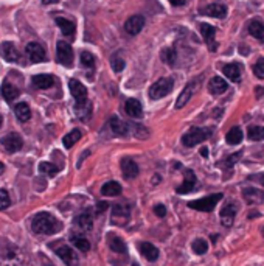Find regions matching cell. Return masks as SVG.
Masks as SVG:
<instances>
[{
	"label": "cell",
	"mask_w": 264,
	"mask_h": 266,
	"mask_svg": "<svg viewBox=\"0 0 264 266\" xmlns=\"http://www.w3.org/2000/svg\"><path fill=\"white\" fill-rule=\"evenodd\" d=\"M31 228H33V231L36 233H42V235H53V233L61 231L62 224L56 220L52 213L41 212L33 218V221H31Z\"/></svg>",
	"instance_id": "1"
},
{
	"label": "cell",
	"mask_w": 264,
	"mask_h": 266,
	"mask_svg": "<svg viewBox=\"0 0 264 266\" xmlns=\"http://www.w3.org/2000/svg\"><path fill=\"white\" fill-rule=\"evenodd\" d=\"M174 88V81L173 78H160L157 80L153 86H151L149 89V98L151 100H160L166 97L168 93H171Z\"/></svg>",
	"instance_id": "2"
},
{
	"label": "cell",
	"mask_w": 264,
	"mask_h": 266,
	"mask_svg": "<svg viewBox=\"0 0 264 266\" xmlns=\"http://www.w3.org/2000/svg\"><path fill=\"white\" fill-rule=\"evenodd\" d=\"M211 136V129H205V128H191L185 136L182 137V143L191 148L196 146L199 143H202L204 140H207Z\"/></svg>",
	"instance_id": "3"
},
{
	"label": "cell",
	"mask_w": 264,
	"mask_h": 266,
	"mask_svg": "<svg viewBox=\"0 0 264 266\" xmlns=\"http://www.w3.org/2000/svg\"><path fill=\"white\" fill-rule=\"evenodd\" d=\"M222 198H224L222 193H213V195H210V196H205V198L188 202V207L194 209V210H201V212H211Z\"/></svg>",
	"instance_id": "4"
},
{
	"label": "cell",
	"mask_w": 264,
	"mask_h": 266,
	"mask_svg": "<svg viewBox=\"0 0 264 266\" xmlns=\"http://www.w3.org/2000/svg\"><path fill=\"white\" fill-rule=\"evenodd\" d=\"M56 58H58V62H61L62 66L71 67V62H73V50H71V47L67 42L59 41L58 47H56Z\"/></svg>",
	"instance_id": "5"
},
{
	"label": "cell",
	"mask_w": 264,
	"mask_h": 266,
	"mask_svg": "<svg viewBox=\"0 0 264 266\" xmlns=\"http://www.w3.org/2000/svg\"><path fill=\"white\" fill-rule=\"evenodd\" d=\"M54 254L59 257V259L66 263L67 266H76L78 265V255L76 252L67 245H59L54 246Z\"/></svg>",
	"instance_id": "6"
},
{
	"label": "cell",
	"mask_w": 264,
	"mask_h": 266,
	"mask_svg": "<svg viewBox=\"0 0 264 266\" xmlns=\"http://www.w3.org/2000/svg\"><path fill=\"white\" fill-rule=\"evenodd\" d=\"M131 218V209L123 204H117L112 209V223L117 226H124Z\"/></svg>",
	"instance_id": "7"
},
{
	"label": "cell",
	"mask_w": 264,
	"mask_h": 266,
	"mask_svg": "<svg viewBox=\"0 0 264 266\" xmlns=\"http://www.w3.org/2000/svg\"><path fill=\"white\" fill-rule=\"evenodd\" d=\"M145 27V18H143L141 14H135V16H131L129 19L124 22V30L127 35L131 36H137L140 31Z\"/></svg>",
	"instance_id": "8"
},
{
	"label": "cell",
	"mask_w": 264,
	"mask_h": 266,
	"mask_svg": "<svg viewBox=\"0 0 264 266\" xmlns=\"http://www.w3.org/2000/svg\"><path fill=\"white\" fill-rule=\"evenodd\" d=\"M69 88H70L71 95L76 100V105L87 103V89L84 88L83 83H79L78 80H70Z\"/></svg>",
	"instance_id": "9"
},
{
	"label": "cell",
	"mask_w": 264,
	"mask_h": 266,
	"mask_svg": "<svg viewBox=\"0 0 264 266\" xmlns=\"http://www.w3.org/2000/svg\"><path fill=\"white\" fill-rule=\"evenodd\" d=\"M2 145L8 153H16L23 146V140L18 132H11L2 139Z\"/></svg>",
	"instance_id": "10"
},
{
	"label": "cell",
	"mask_w": 264,
	"mask_h": 266,
	"mask_svg": "<svg viewBox=\"0 0 264 266\" xmlns=\"http://www.w3.org/2000/svg\"><path fill=\"white\" fill-rule=\"evenodd\" d=\"M196 86H197V81H190L185 88H183V90L180 92V95L177 98V101H176V109H182L183 106H185L188 101L191 100V97H193V93L196 90Z\"/></svg>",
	"instance_id": "11"
},
{
	"label": "cell",
	"mask_w": 264,
	"mask_h": 266,
	"mask_svg": "<svg viewBox=\"0 0 264 266\" xmlns=\"http://www.w3.org/2000/svg\"><path fill=\"white\" fill-rule=\"evenodd\" d=\"M0 56L6 62H16L19 61V52L13 42H2L0 44Z\"/></svg>",
	"instance_id": "12"
},
{
	"label": "cell",
	"mask_w": 264,
	"mask_h": 266,
	"mask_svg": "<svg viewBox=\"0 0 264 266\" xmlns=\"http://www.w3.org/2000/svg\"><path fill=\"white\" fill-rule=\"evenodd\" d=\"M27 54L31 62H42L45 59V50L41 44L37 42H30L27 44Z\"/></svg>",
	"instance_id": "13"
},
{
	"label": "cell",
	"mask_w": 264,
	"mask_h": 266,
	"mask_svg": "<svg viewBox=\"0 0 264 266\" xmlns=\"http://www.w3.org/2000/svg\"><path fill=\"white\" fill-rule=\"evenodd\" d=\"M236 212H238V207L235 204L224 206V209L221 210V223H222V226H226V228H231V226H233V221H235Z\"/></svg>",
	"instance_id": "14"
},
{
	"label": "cell",
	"mask_w": 264,
	"mask_h": 266,
	"mask_svg": "<svg viewBox=\"0 0 264 266\" xmlns=\"http://www.w3.org/2000/svg\"><path fill=\"white\" fill-rule=\"evenodd\" d=\"M243 196L249 204L255 206V204H261L264 201V192L255 189V187H247V189L243 190Z\"/></svg>",
	"instance_id": "15"
},
{
	"label": "cell",
	"mask_w": 264,
	"mask_h": 266,
	"mask_svg": "<svg viewBox=\"0 0 264 266\" xmlns=\"http://www.w3.org/2000/svg\"><path fill=\"white\" fill-rule=\"evenodd\" d=\"M201 28V33L204 36V41L207 42V45L210 47L211 52H216V42H214V35H216V28L213 25H209V23H201L199 25Z\"/></svg>",
	"instance_id": "16"
},
{
	"label": "cell",
	"mask_w": 264,
	"mask_h": 266,
	"mask_svg": "<svg viewBox=\"0 0 264 266\" xmlns=\"http://www.w3.org/2000/svg\"><path fill=\"white\" fill-rule=\"evenodd\" d=\"M124 111L126 114L132 117V119H141L143 117V107H141V103L139 100H135V98H129L126 101V105H124Z\"/></svg>",
	"instance_id": "17"
},
{
	"label": "cell",
	"mask_w": 264,
	"mask_h": 266,
	"mask_svg": "<svg viewBox=\"0 0 264 266\" xmlns=\"http://www.w3.org/2000/svg\"><path fill=\"white\" fill-rule=\"evenodd\" d=\"M139 251L148 262H156L158 259V255H160L158 249L154 245L148 243V241H143V243L139 245Z\"/></svg>",
	"instance_id": "18"
},
{
	"label": "cell",
	"mask_w": 264,
	"mask_h": 266,
	"mask_svg": "<svg viewBox=\"0 0 264 266\" xmlns=\"http://www.w3.org/2000/svg\"><path fill=\"white\" fill-rule=\"evenodd\" d=\"M122 171H123V176L126 179H135L139 176V165L135 163L132 159L129 158H126L122 160Z\"/></svg>",
	"instance_id": "19"
},
{
	"label": "cell",
	"mask_w": 264,
	"mask_h": 266,
	"mask_svg": "<svg viewBox=\"0 0 264 266\" xmlns=\"http://www.w3.org/2000/svg\"><path fill=\"white\" fill-rule=\"evenodd\" d=\"M196 187V175L194 171L191 170H187L185 171V181H183V184L180 187H177V192L179 195H185V193H190L191 190H193Z\"/></svg>",
	"instance_id": "20"
},
{
	"label": "cell",
	"mask_w": 264,
	"mask_h": 266,
	"mask_svg": "<svg viewBox=\"0 0 264 266\" xmlns=\"http://www.w3.org/2000/svg\"><path fill=\"white\" fill-rule=\"evenodd\" d=\"M31 83H33V86L37 89H50L54 84V78L47 73H39L31 78Z\"/></svg>",
	"instance_id": "21"
},
{
	"label": "cell",
	"mask_w": 264,
	"mask_h": 266,
	"mask_svg": "<svg viewBox=\"0 0 264 266\" xmlns=\"http://www.w3.org/2000/svg\"><path fill=\"white\" fill-rule=\"evenodd\" d=\"M229 89V84L227 81L224 80V78L221 76H214L210 80L209 83V90L213 93V95H221V93H224Z\"/></svg>",
	"instance_id": "22"
},
{
	"label": "cell",
	"mask_w": 264,
	"mask_h": 266,
	"mask_svg": "<svg viewBox=\"0 0 264 266\" xmlns=\"http://www.w3.org/2000/svg\"><path fill=\"white\" fill-rule=\"evenodd\" d=\"M109 124H110L112 132L117 134V136H127L129 134V124L124 123L123 120H120L118 117H112Z\"/></svg>",
	"instance_id": "23"
},
{
	"label": "cell",
	"mask_w": 264,
	"mask_h": 266,
	"mask_svg": "<svg viewBox=\"0 0 264 266\" xmlns=\"http://www.w3.org/2000/svg\"><path fill=\"white\" fill-rule=\"evenodd\" d=\"M56 23H58V27L62 31L64 36H67V37H73L75 36L76 27H75V23L71 22V20H69L66 18H56Z\"/></svg>",
	"instance_id": "24"
},
{
	"label": "cell",
	"mask_w": 264,
	"mask_h": 266,
	"mask_svg": "<svg viewBox=\"0 0 264 266\" xmlns=\"http://www.w3.org/2000/svg\"><path fill=\"white\" fill-rule=\"evenodd\" d=\"M204 14L210 16V18H216V19H224L227 16V8L221 3H213L205 8Z\"/></svg>",
	"instance_id": "25"
},
{
	"label": "cell",
	"mask_w": 264,
	"mask_h": 266,
	"mask_svg": "<svg viewBox=\"0 0 264 266\" xmlns=\"http://www.w3.org/2000/svg\"><path fill=\"white\" fill-rule=\"evenodd\" d=\"M222 72H224V75H226L230 81H233V83L241 81V70H239V66L236 64V62H231V64L224 66Z\"/></svg>",
	"instance_id": "26"
},
{
	"label": "cell",
	"mask_w": 264,
	"mask_h": 266,
	"mask_svg": "<svg viewBox=\"0 0 264 266\" xmlns=\"http://www.w3.org/2000/svg\"><path fill=\"white\" fill-rule=\"evenodd\" d=\"M249 33L257 37L258 41L264 42V23L260 19H253L249 22Z\"/></svg>",
	"instance_id": "27"
},
{
	"label": "cell",
	"mask_w": 264,
	"mask_h": 266,
	"mask_svg": "<svg viewBox=\"0 0 264 266\" xmlns=\"http://www.w3.org/2000/svg\"><path fill=\"white\" fill-rule=\"evenodd\" d=\"M122 193V185L115 181H109L101 187V195L105 196H118Z\"/></svg>",
	"instance_id": "28"
},
{
	"label": "cell",
	"mask_w": 264,
	"mask_h": 266,
	"mask_svg": "<svg viewBox=\"0 0 264 266\" xmlns=\"http://www.w3.org/2000/svg\"><path fill=\"white\" fill-rule=\"evenodd\" d=\"M2 95H3V98L6 101H13V100H16V98L19 97V89L16 88L14 84L5 81L2 84Z\"/></svg>",
	"instance_id": "29"
},
{
	"label": "cell",
	"mask_w": 264,
	"mask_h": 266,
	"mask_svg": "<svg viewBox=\"0 0 264 266\" xmlns=\"http://www.w3.org/2000/svg\"><path fill=\"white\" fill-rule=\"evenodd\" d=\"M107 240H109V248H110L114 252L124 254V252L127 251L126 243H124V241H123L122 238H120V237H117V235H109Z\"/></svg>",
	"instance_id": "30"
},
{
	"label": "cell",
	"mask_w": 264,
	"mask_h": 266,
	"mask_svg": "<svg viewBox=\"0 0 264 266\" xmlns=\"http://www.w3.org/2000/svg\"><path fill=\"white\" fill-rule=\"evenodd\" d=\"M75 224H76L78 228L81 229L83 232H89V231L92 229V226H93L92 216H90L89 213H81L79 216H76Z\"/></svg>",
	"instance_id": "31"
},
{
	"label": "cell",
	"mask_w": 264,
	"mask_h": 266,
	"mask_svg": "<svg viewBox=\"0 0 264 266\" xmlns=\"http://www.w3.org/2000/svg\"><path fill=\"white\" fill-rule=\"evenodd\" d=\"M14 112H16V117L20 120V122H28L31 119V111L27 103H18L14 107Z\"/></svg>",
	"instance_id": "32"
},
{
	"label": "cell",
	"mask_w": 264,
	"mask_h": 266,
	"mask_svg": "<svg viewBox=\"0 0 264 266\" xmlns=\"http://www.w3.org/2000/svg\"><path fill=\"white\" fill-rule=\"evenodd\" d=\"M226 140H227L229 145H238V143H241L243 142V131H241V128H238V126L231 128L227 132Z\"/></svg>",
	"instance_id": "33"
},
{
	"label": "cell",
	"mask_w": 264,
	"mask_h": 266,
	"mask_svg": "<svg viewBox=\"0 0 264 266\" xmlns=\"http://www.w3.org/2000/svg\"><path fill=\"white\" fill-rule=\"evenodd\" d=\"M79 139H81V131H79V129L70 131L69 134H66V136H64V139H62L64 148H67V150H70V148L73 146Z\"/></svg>",
	"instance_id": "34"
},
{
	"label": "cell",
	"mask_w": 264,
	"mask_h": 266,
	"mask_svg": "<svg viewBox=\"0 0 264 266\" xmlns=\"http://www.w3.org/2000/svg\"><path fill=\"white\" fill-rule=\"evenodd\" d=\"M71 243L75 245L76 249H79L81 252H87L90 249V243H89V240L84 238V237H73L71 238Z\"/></svg>",
	"instance_id": "35"
},
{
	"label": "cell",
	"mask_w": 264,
	"mask_h": 266,
	"mask_svg": "<svg viewBox=\"0 0 264 266\" xmlns=\"http://www.w3.org/2000/svg\"><path fill=\"white\" fill-rule=\"evenodd\" d=\"M247 136H249L250 140H264V126H250L249 131H247Z\"/></svg>",
	"instance_id": "36"
},
{
	"label": "cell",
	"mask_w": 264,
	"mask_h": 266,
	"mask_svg": "<svg viewBox=\"0 0 264 266\" xmlns=\"http://www.w3.org/2000/svg\"><path fill=\"white\" fill-rule=\"evenodd\" d=\"M39 171L44 173V175L54 176V175L59 173V168L56 165H53V163H50V162H42V163H39Z\"/></svg>",
	"instance_id": "37"
},
{
	"label": "cell",
	"mask_w": 264,
	"mask_h": 266,
	"mask_svg": "<svg viewBox=\"0 0 264 266\" xmlns=\"http://www.w3.org/2000/svg\"><path fill=\"white\" fill-rule=\"evenodd\" d=\"M160 58H162V61L166 62L168 66H174L177 54H176V50H173V49H165V50H162V53H160Z\"/></svg>",
	"instance_id": "38"
},
{
	"label": "cell",
	"mask_w": 264,
	"mask_h": 266,
	"mask_svg": "<svg viewBox=\"0 0 264 266\" xmlns=\"http://www.w3.org/2000/svg\"><path fill=\"white\" fill-rule=\"evenodd\" d=\"M193 251L197 255H202V254H205L207 251H209V243H207V241L202 240V238H197V240L193 241Z\"/></svg>",
	"instance_id": "39"
},
{
	"label": "cell",
	"mask_w": 264,
	"mask_h": 266,
	"mask_svg": "<svg viewBox=\"0 0 264 266\" xmlns=\"http://www.w3.org/2000/svg\"><path fill=\"white\" fill-rule=\"evenodd\" d=\"M81 64L86 69H93L95 67V58H93V54L89 53V52H83L81 53Z\"/></svg>",
	"instance_id": "40"
},
{
	"label": "cell",
	"mask_w": 264,
	"mask_h": 266,
	"mask_svg": "<svg viewBox=\"0 0 264 266\" xmlns=\"http://www.w3.org/2000/svg\"><path fill=\"white\" fill-rule=\"evenodd\" d=\"M124 66H126V62L120 54H115V56L112 58V69H114V72H122Z\"/></svg>",
	"instance_id": "41"
},
{
	"label": "cell",
	"mask_w": 264,
	"mask_h": 266,
	"mask_svg": "<svg viewBox=\"0 0 264 266\" xmlns=\"http://www.w3.org/2000/svg\"><path fill=\"white\" fill-rule=\"evenodd\" d=\"M253 73L257 75L260 80H264V58H260L253 66Z\"/></svg>",
	"instance_id": "42"
},
{
	"label": "cell",
	"mask_w": 264,
	"mask_h": 266,
	"mask_svg": "<svg viewBox=\"0 0 264 266\" xmlns=\"http://www.w3.org/2000/svg\"><path fill=\"white\" fill-rule=\"evenodd\" d=\"M10 204H11V201H10V195H8V192L0 190V210L8 209Z\"/></svg>",
	"instance_id": "43"
},
{
	"label": "cell",
	"mask_w": 264,
	"mask_h": 266,
	"mask_svg": "<svg viewBox=\"0 0 264 266\" xmlns=\"http://www.w3.org/2000/svg\"><path fill=\"white\" fill-rule=\"evenodd\" d=\"M0 266H22V263L10 257H0Z\"/></svg>",
	"instance_id": "44"
},
{
	"label": "cell",
	"mask_w": 264,
	"mask_h": 266,
	"mask_svg": "<svg viewBox=\"0 0 264 266\" xmlns=\"http://www.w3.org/2000/svg\"><path fill=\"white\" fill-rule=\"evenodd\" d=\"M154 213H156L157 216H160V218H163V216L166 215V207H165L163 204H157V206L154 207Z\"/></svg>",
	"instance_id": "45"
},
{
	"label": "cell",
	"mask_w": 264,
	"mask_h": 266,
	"mask_svg": "<svg viewBox=\"0 0 264 266\" xmlns=\"http://www.w3.org/2000/svg\"><path fill=\"white\" fill-rule=\"evenodd\" d=\"M239 158H241V153L233 154V156H231V158H229V159H227V165H229V167H231V165H233V163H235Z\"/></svg>",
	"instance_id": "46"
},
{
	"label": "cell",
	"mask_w": 264,
	"mask_h": 266,
	"mask_svg": "<svg viewBox=\"0 0 264 266\" xmlns=\"http://www.w3.org/2000/svg\"><path fill=\"white\" fill-rule=\"evenodd\" d=\"M187 0H170V3L174 5V6H182V5H185Z\"/></svg>",
	"instance_id": "47"
},
{
	"label": "cell",
	"mask_w": 264,
	"mask_h": 266,
	"mask_svg": "<svg viewBox=\"0 0 264 266\" xmlns=\"http://www.w3.org/2000/svg\"><path fill=\"white\" fill-rule=\"evenodd\" d=\"M201 154L204 156V158H209V148H201Z\"/></svg>",
	"instance_id": "48"
},
{
	"label": "cell",
	"mask_w": 264,
	"mask_h": 266,
	"mask_svg": "<svg viewBox=\"0 0 264 266\" xmlns=\"http://www.w3.org/2000/svg\"><path fill=\"white\" fill-rule=\"evenodd\" d=\"M106 207H107L106 202H100V204H98V210H100V212H103V210H105Z\"/></svg>",
	"instance_id": "49"
},
{
	"label": "cell",
	"mask_w": 264,
	"mask_h": 266,
	"mask_svg": "<svg viewBox=\"0 0 264 266\" xmlns=\"http://www.w3.org/2000/svg\"><path fill=\"white\" fill-rule=\"evenodd\" d=\"M59 0H42V3L44 5H50V3H58Z\"/></svg>",
	"instance_id": "50"
},
{
	"label": "cell",
	"mask_w": 264,
	"mask_h": 266,
	"mask_svg": "<svg viewBox=\"0 0 264 266\" xmlns=\"http://www.w3.org/2000/svg\"><path fill=\"white\" fill-rule=\"evenodd\" d=\"M258 179H260V182L264 185V175H260V176H258Z\"/></svg>",
	"instance_id": "51"
},
{
	"label": "cell",
	"mask_w": 264,
	"mask_h": 266,
	"mask_svg": "<svg viewBox=\"0 0 264 266\" xmlns=\"http://www.w3.org/2000/svg\"><path fill=\"white\" fill-rule=\"evenodd\" d=\"M3 170H5V167H3V163H2V162H0V175H2V173H3Z\"/></svg>",
	"instance_id": "52"
},
{
	"label": "cell",
	"mask_w": 264,
	"mask_h": 266,
	"mask_svg": "<svg viewBox=\"0 0 264 266\" xmlns=\"http://www.w3.org/2000/svg\"><path fill=\"white\" fill-rule=\"evenodd\" d=\"M2 122H3V119H2V115H0V126H2Z\"/></svg>",
	"instance_id": "53"
}]
</instances>
